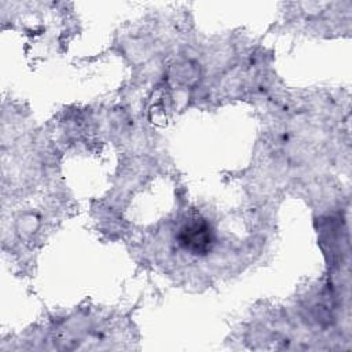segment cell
I'll list each match as a JSON object with an SVG mask.
<instances>
[{
    "mask_svg": "<svg viewBox=\"0 0 352 352\" xmlns=\"http://www.w3.org/2000/svg\"><path fill=\"white\" fill-rule=\"evenodd\" d=\"M177 241L180 246L197 256L206 254L214 242V234L210 224L202 217L188 219L179 230Z\"/></svg>",
    "mask_w": 352,
    "mask_h": 352,
    "instance_id": "cell-1",
    "label": "cell"
}]
</instances>
